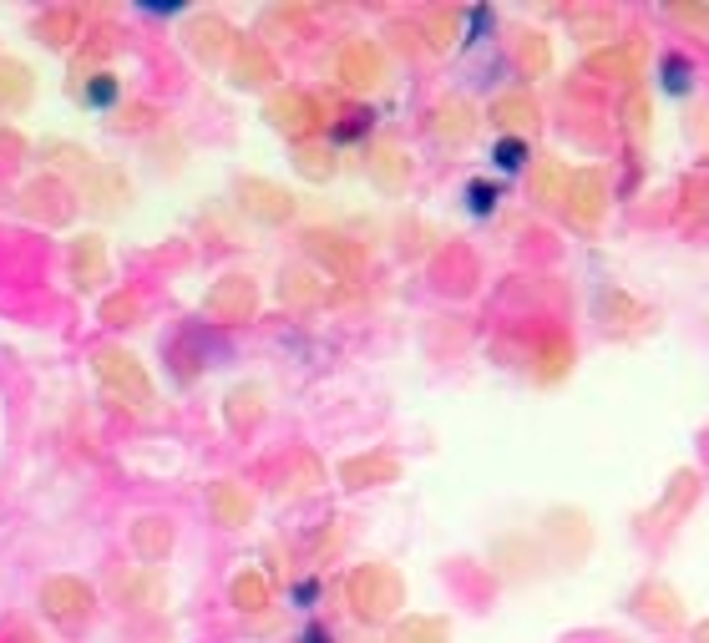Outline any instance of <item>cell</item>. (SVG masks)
<instances>
[{
    "mask_svg": "<svg viewBox=\"0 0 709 643\" xmlns=\"http://www.w3.org/2000/svg\"><path fill=\"white\" fill-rule=\"evenodd\" d=\"M567 188H573V172H567L558 158H548V162L532 168V203H538V208H558V203H567Z\"/></svg>",
    "mask_w": 709,
    "mask_h": 643,
    "instance_id": "4",
    "label": "cell"
},
{
    "mask_svg": "<svg viewBox=\"0 0 709 643\" xmlns=\"http://www.w3.org/2000/svg\"><path fill=\"white\" fill-rule=\"evenodd\" d=\"M304 643H329V639H325V629H310L304 633Z\"/></svg>",
    "mask_w": 709,
    "mask_h": 643,
    "instance_id": "17",
    "label": "cell"
},
{
    "mask_svg": "<svg viewBox=\"0 0 709 643\" xmlns=\"http://www.w3.org/2000/svg\"><path fill=\"white\" fill-rule=\"evenodd\" d=\"M639 66H644V46L639 41H618V46H608V52L588 56V71L593 77H604V81H633L639 77Z\"/></svg>",
    "mask_w": 709,
    "mask_h": 643,
    "instance_id": "3",
    "label": "cell"
},
{
    "mask_svg": "<svg viewBox=\"0 0 709 643\" xmlns=\"http://www.w3.org/2000/svg\"><path fill=\"white\" fill-rule=\"evenodd\" d=\"M517 66H522V77H548L552 46L542 31H517Z\"/></svg>",
    "mask_w": 709,
    "mask_h": 643,
    "instance_id": "8",
    "label": "cell"
},
{
    "mask_svg": "<svg viewBox=\"0 0 709 643\" xmlns=\"http://www.w3.org/2000/svg\"><path fill=\"white\" fill-rule=\"evenodd\" d=\"M695 643H709V618H705V623H699V629H695Z\"/></svg>",
    "mask_w": 709,
    "mask_h": 643,
    "instance_id": "18",
    "label": "cell"
},
{
    "mask_svg": "<svg viewBox=\"0 0 709 643\" xmlns=\"http://www.w3.org/2000/svg\"><path fill=\"white\" fill-rule=\"evenodd\" d=\"M567 370H573V345H567V335H558V329H552V335H542V340H538V381L542 385H558Z\"/></svg>",
    "mask_w": 709,
    "mask_h": 643,
    "instance_id": "5",
    "label": "cell"
},
{
    "mask_svg": "<svg viewBox=\"0 0 709 643\" xmlns=\"http://www.w3.org/2000/svg\"><path fill=\"white\" fill-rule=\"evenodd\" d=\"M623 117H629V127H633V137H639V143H644L649 137V102L639 92L629 97V106H623Z\"/></svg>",
    "mask_w": 709,
    "mask_h": 643,
    "instance_id": "13",
    "label": "cell"
},
{
    "mask_svg": "<svg viewBox=\"0 0 709 643\" xmlns=\"http://www.w3.org/2000/svg\"><path fill=\"white\" fill-rule=\"evenodd\" d=\"M695 497H699V476L679 472L674 476V492H664V501H659V517H664V522H679V517L695 507Z\"/></svg>",
    "mask_w": 709,
    "mask_h": 643,
    "instance_id": "9",
    "label": "cell"
},
{
    "mask_svg": "<svg viewBox=\"0 0 709 643\" xmlns=\"http://www.w3.org/2000/svg\"><path fill=\"white\" fill-rule=\"evenodd\" d=\"M466 198H472V213H492L497 208V183H472Z\"/></svg>",
    "mask_w": 709,
    "mask_h": 643,
    "instance_id": "16",
    "label": "cell"
},
{
    "mask_svg": "<svg viewBox=\"0 0 709 643\" xmlns=\"http://www.w3.org/2000/svg\"><path fill=\"white\" fill-rule=\"evenodd\" d=\"M548 532L558 538V552H563V557H578V552L593 542V527L583 522L578 512H552L548 517Z\"/></svg>",
    "mask_w": 709,
    "mask_h": 643,
    "instance_id": "6",
    "label": "cell"
},
{
    "mask_svg": "<svg viewBox=\"0 0 709 643\" xmlns=\"http://www.w3.org/2000/svg\"><path fill=\"white\" fill-rule=\"evenodd\" d=\"M674 21H684V26H695V31H709V5H669Z\"/></svg>",
    "mask_w": 709,
    "mask_h": 643,
    "instance_id": "15",
    "label": "cell"
},
{
    "mask_svg": "<svg viewBox=\"0 0 709 643\" xmlns=\"http://www.w3.org/2000/svg\"><path fill=\"white\" fill-rule=\"evenodd\" d=\"M492 162H497L502 172H517L527 162V147H522V137H502L497 143V153H492Z\"/></svg>",
    "mask_w": 709,
    "mask_h": 643,
    "instance_id": "12",
    "label": "cell"
},
{
    "mask_svg": "<svg viewBox=\"0 0 709 643\" xmlns=\"http://www.w3.org/2000/svg\"><path fill=\"white\" fill-rule=\"evenodd\" d=\"M659 71H664V77H659V81H664V92H674V97L689 92V61H684V56H664V66H659Z\"/></svg>",
    "mask_w": 709,
    "mask_h": 643,
    "instance_id": "11",
    "label": "cell"
},
{
    "mask_svg": "<svg viewBox=\"0 0 709 643\" xmlns=\"http://www.w3.org/2000/svg\"><path fill=\"white\" fill-rule=\"evenodd\" d=\"M492 117H497L502 127H507V137H522V132L532 127V122H538L542 112H538V102H532V97L513 92V97H502V102L492 106Z\"/></svg>",
    "mask_w": 709,
    "mask_h": 643,
    "instance_id": "7",
    "label": "cell"
},
{
    "mask_svg": "<svg viewBox=\"0 0 709 643\" xmlns=\"http://www.w3.org/2000/svg\"><path fill=\"white\" fill-rule=\"evenodd\" d=\"M629 608H633V618H644V623H654V629H679L684 623V603L669 583H644V588L633 593Z\"/></svg>",
    "mask_w": 709,
    "mask_h": 643,
    "instance_id": "2",
    "label": "cell"
},
{
    "mask_svg": "<svg viewBox=\"0 0 709 643\" xmlns=\"http://www.w3.org/2000/svg\"><path fill=\"white\" fill-rule=\"evenodd\" d=\"M567 15H573V26H578L583 41H604L598 31H614V15L608 11H567Z\"/></svg>",
    "mask_w": 709,
    "mask_h": 643,
    "instance_id": "10",
    "label": "cell"
},
{
    "mask_svg": "<svg viewBox=\"0 0 709 643\" xmlns=\"http://www.w3.org/2000/svg\"><path fill=\"white\" fill-rule=\"evenodd\" d=\"M117 102V81L112 77H97L92 87H87V106H112Z\"/></svg>",
    "mask_w": 709,
    "mask_h": 643,
    "instance_id": "14",
    "label": "cell"
},
{
    "mask_svg": "<svg viewBox=\"0 0 709 643\" xmlns=\"http://www.w3.org/2000/svg\"><path fill=\"white\" fill-rule=\"evenodd\" d=\"M567 218H573V228H583V234H593V228L604 224L608 213V178L604 168H588V172H573V188H567Z\"/></svg>",
    "mask_w": 709,
    "mask_h": 643,
    "instance_id": "1",
    "label": "cell"
}]
</instances>
